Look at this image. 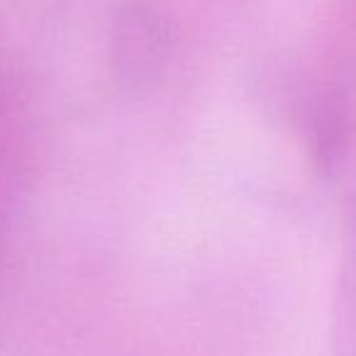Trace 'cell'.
Returning a JSON list of instances; mask_svg holds the SVG:
<instances>
[{
	"label": "cell",
	"mask_w": 356,
	"mask_h": 356,
	"mask_svg": "<svg viewBox=\"0 0 356 356\" xmlns=\"http://www.w3.org/2000/svg\"><path fill=\"white\" fill-rule=\"evenodd\" d=\"M168 37L163 22L149 8H132L118 22L115 32V54H118V74L124 83L142 86L156 76L163 64Z\"/></svg>",
	"instance_id": "cell-1"
}]
</instances>
